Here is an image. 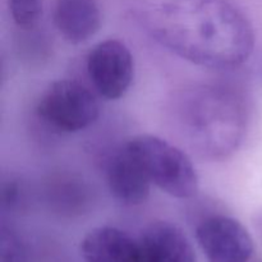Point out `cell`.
<instances>
[{
	"label": "cell",
	"mask_w": 262,
	"mask_h": 262,
	"mask_svg": "<svg viewBox=\"0 0 262 262\" xmlns=\"http://www.w3.org/2000/svg\"><path fill=\"white\" fill-rule=\"evenodd\" d=\"M154 32L182 58L211 68H232L248 59L255 36L248 20L224 0H184Z\"/></svg>",
	"instance_id": "cell-1"
},
{
	"label": "cell",
	"mask_w": 262,
	"mask_h": 262,
	"mask_svg": "<svg viewBox=\"0 0 262 262\" xmlns=\"http://www.w3.org/2000/svg\"><path fill=\"white\" fill-rule=\"evenodd\" d=\"M158 188L179 200L199 192V174L186 152L152 135H138L124 145Z\"/></svg>",
	"instance_id": "cell-2"
},
{
	"label": "cell",
	"mask_w": 262,
	"mask_h": 262,
	"mask_svg": "<svg viewBox=\"0 0 262 262\" xmlns=\"http://www.w3.org/2000/svg\"><path fill=\"white\" fill-rule=\"evenodd\" d=\"M37 114L54 129L76 133L96 122L100 106L92 92L83 84L60 79L43 92L37 105Z\"/></svg>",
	"instance_id": "cell-3"
},
{
	"label": "cell",
	"mask_w": 262,
	"mask_h": 262,
	"mask_svg": "<svg viewBox=\"0 0 262 262\" xmlns=\"http://www.w3.org/2000/svg\"><path fill=\"white\" fill-rule=\"evenodd\" d=\"M87 73L100 96L106 100L120 99L129 90L135 77L129 49L114 38L101 41L87 56Z\"/></svg>",
	"instance_id": "cell-4"
},
{
	"label": "cell",
	"mask_w": 262,
	"mask_h": 262,
	"mask_svg": "<svg viewBox=\"0 0 262 262\" xmlns=\"http://www.w3.org/2000/svg\"><path fill=\"white\" fill-rule=\"evenodd\" d=\"M196 238L209 262H247L255 251L245 225L225 215H214L200 223Z\"/></svg>",
	"instance_id": "cell-5"
},
{
	"label": "cell",
	"mask_w": 262,
	"mask_h": 262,
	"mask_svg": "<svg viewBox=\"0 0 262 262\" xmlns=\"http://www.w3.org/2000/svg\"><path fill=\"white\" fill-rule=\"evenodd\" d=\"M84 262H148L140 239L115 227H99L81 242Z\"/></svg>",
	"instance_id": "cell-6"
},
{
	"label": "cell",
	"mask_w": 262,
	"mask_h": 262,
	"mask_svg": "<svg viewBox=\"0 0 262 262\" xmlns=\"http://www.w3.org/2000/svg\"><path fill=\"white\" fill-rule=\"evenodd\" d=\"M106 181L114 199L127 206L145 204L150 196L152 184L125 147L110 159L106 169Z\"/></svg>",
	"instance_id": "cell-7"
},
{
	"label": "cell",
	"mask_w": 262,
	"mask_h": 262,
	"mask_svg": "<svg viewBox=\"0 0 262 262\" xmlns=\"http://www.w3.org/2000/svg\"><path fill=\"white\" fill-rule=\"evenodd\" d=\"M138 239L148 262H197L191 241L173 223H151Z\"/></svg>",
	"instance_id": "cell-8"
},
{
	"label": "cell",
	"mask_w": 262,
	"mask_h": 262,
	"mask_svg": "<svg viewBox=\"0 0 262 262\" xmlns=\"http://www.w3.org/2000/svg\"><path fill=\"white\" fill-rule=\"evenodd\" d=\"M54 23L68 42L78 45L100 30L101 12L96 0H55Z\"/></svg>",
	"instance_id": "cell-9"
},
{
	"label": "cell",
	"mask_w": 262,
	"mask_h": 262,
	"mask_svg": "<svg viewBox=\"0 0 262 262\" xmlns=\"http://www.w3.org/2000/svg\"><path fill=\"white\" fill-rule=\"evenodd\" d=\"M9 10L15 25L32 28L42 15V4L40 0H9Z\"/></svg>",
	"instance_id": "cell-10"
},
{
	"label": "cell",
	"mask_w": 262,
	"mask_h": 262,
	"mask_svg": "<svg viewBox=\"0 0 262 262\" xmlns=\"http://www.w3.org/2000/svg\"><path fill=\"white\" fill-rule=\"evenodd\" d=\"M0 262H27V253L20 238L4 225L0 233Z\"/></svg>",
	"instance_id": "cell-11"
}]
</instances>
